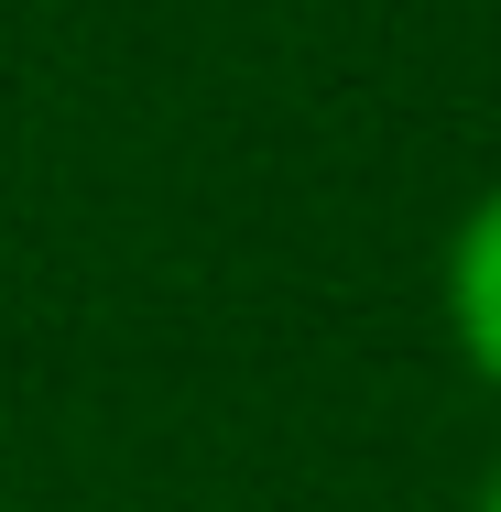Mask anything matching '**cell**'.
Instances as JSON below:
<instances>
[{
  "label": "cell",
  "mask_w": 501,
  "mask_h": 512,
  "mask_svg": "<svg viewBox=\"0 0 501 512\" xmlns=\"http://www.w3.org/2000/svg\"><path fill=\"white\" fill-rule=\"evenodd\" d=\"M458 327H469V349H480V371L501 382V197L469 218V240H458Z\"/></svg>",
  "instance_id": "obj_1"
},
{
  "label": "cell",
  "mask_w": 501,
  "mask_h": 512,
  "mask_svg": "<svg viewBox=\"0 0 501 512\" xmlns=\"http://www.w3.org/2000/svg\"><path fill=\"white\" fill-rule=\"evenodd\" d=\"M480 512H501V480H491V502H480Z\"/></svg>",
  "instance_id": "obj_2"
}]
</instances>
